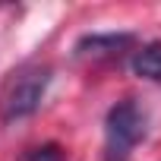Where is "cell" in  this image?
I'll return each mask as SVG.
<instances>
[{
    "label": "cell",
    "instance_id": "cell-1",
    "mask_svg": "<svg viewBox=\"0 0 161 161\" xmlns=\"http://www.w3.org/2000/svg\"><path fill=\"white\" fill-rule=\"evenodd\" d=\"M104 133H108V161H126L130 152L136 148V142L145 136V114H142V108L133 98L117 101L108 111Z\"/></svg>",
    "mask_w": 161,
    "mask_h": 161
},
{
    "label": "cell",
    "instance_id": "cell-2",
    "mask_svg": "<svg viewBox=\"0 0 161 161\" xmlns=\"http://www.w3.org/2000/svg\"><path fill=\"white\" fill-rule=\"evenodd\" d=\"M47 82H51V69L47 66H22L10 82H7V92H3V117L7 120L29 117L41 104V95H44Z\"/></svg>",
    "mask_w": 161,
    "mask_h": 161
},
{
    "label": "cell",
    "instance_id": "cell-3",
    "mask_svg": "<svg viewBox=\"0 0 161 161\" xmlns=\"http://www.w3.org/2000/svg\"><path fill=\"white\" fill-rule=\"evenodd\" d=\"M133 73L139 79H148V82H161V41H152V44H142L133 60H130Z\"/></svg>",
    "mask_w": 161,
    "mask_h": 161
},
{
    "label": "cell",
    "instance_id": "cell-4",
    "mask_svg": "<svg viewBox=\"0 0 161 161\" xmlns=\"http://www.w3.org/2000/svg\"><path fill=\"white\" fill-rule=\"evenodd\" d=\"M133 44V35H89L79 41V54L89 57H114Z\"/></svg>",
    "mask_w": 161,
    "mask_h": 161
},
{
    "label": "cell",
    "instance_id": "cell-5",
    "mask_svg": "<svg viewBox=\"0 0 161 161\" xmlns=\"http://www.w3.org/2000/svg\"><path fill=\"white\" fill-rule=\"evenodd\" d=\"M22 161H66V158H63V148H60V145L47 142V145L29 148V152L22 155Z\"/></svg>",
    "mask_w": 161,
    "mask_h": 161
}]
</instances>
